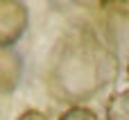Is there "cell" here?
<instances>
[{
  "mask_svg": "<svg viewBox=\"0 0 129 120\" xmlns=\"http://www.w3.org/2000/svg\"><path fill=\"white\" fill-rule=\"evenodd\" d=\"M27 27V7L23 2L0 0V48L18 41Z\"/></svg>",
  "mask_w": 129,
  "mask_h": 120,
  "instance_id": "6da1fadb",
  "label": "cell"
},
{
  "mask_svg": "<svg viewBox=\"0 0 129 120\" xmlns=\"http://www.w3.org/2000/svg\"><path fill=\"white\" fill-rule=\"evenodd\" d=\"M18 77V57L0 48V88H14Z\"/></svg>",
  "mask_w": 129,
  "mask_h": 120,
  "instance_id": "7a4b0ae2",
  "label": "cell"
},
{
  "mask_svg": "<svg viewBox=\"0 0 129 120\" xmlns=\"http://www.w3.org/2000/svg\"><path fill=\"white\" fill-rule=\"evenodd\" d=\"M107 120H129V88L116 91L107 100Z\"/></svg>",
  "mask_w": 129,
  "mask_h": 120,
  "instance_id": "3957f363",
  "label": "cell"
},
{
  "mask_svg": "<svg viewBox=\"0 0 129 120\" xmlns=\"http://www.w3.org/2000/svg\"><path fill=\"white\" fill-rule=\"evenodd\" d=\"M59 120H100L98 113L88 107H70L68 111H63Z\"/></svg>",
  "mask_w": 129,
  "mask_h": 120,
  "instance_id": "277c9868",
  "label": "cell"
},
{
  "mask_svg": "<svg viewBox=\"0 0 129 120\" xmlns=\"http://www.w3.org/2000/svg\"><path fill=\"white\" fill-rule=\"evenodd\" d=\"M16 120H50V118L43 111H39V109H27V111H23Z\"/></svg>",
  "mask_w": 129,
  "mask_h": 120,
  "instance_id": "5b68a950",
  "label": "cell"
},
{
  "mask_svg": "<svg viewBox=\"0 0 129 120\" xmlns=\"http://www.w3.org/2000/svg\"><path fill=\"white\" fill-rule=\"evenodd\" d=\"M127 77H129V61H127Z\"/></svg>",
  "mask_w": 129,
  "mask_h": 120,
  "instance_id": "8992f818",
  "label": "cell"
}]
</instances>
